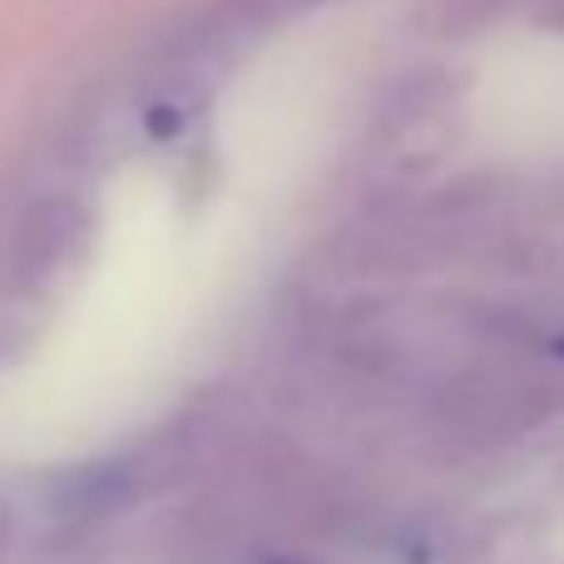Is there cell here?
Wrapping results in <instances>:
<instances>
[{"instance_id": "6da1fadb", "label": "cell", "mask_w": 564, "mask_h": 564, "mask_svg": "<svg viewBox=\"0 0 564 564\" xmlns=\"http://www.w3.org/2000/svg\"><path fill=\"white\" fill-rule=\"evenodd\" d=\"M79 234H85V208H79L75 198L55 194V198L30 204L25 218L15 224V238H10V273L20 282L50 278L69 253H75Z\"/></svg>"}, {"instance_id": "7a4b0ae2", "label": "cell", "mask_w": 564, "mask_h": 564, "mask_svg": "<svg viewBox=\"0 0 564 564\" xmlns=\"http://www.w3.org/2000/svg\"><path fill=\"white\" fill-rule=\"evenodd\" d=\"M327 6V0H218V10L208 15L204 35L214 45H243V40H258L268 30L297 20L302 10Z\"/></svg>"}, {"instance_id": "3957f363", "label": "cell", "mask_w": 564, "mask_h": 564, "mask_svg": "<svg viewBox=\"0 0 564 564\" xmlns=\"http://www.w3.org/2000/svg\"><path fill=\"white\" fill-rule=\"evenodd\" d=\"M129 496H134V480H129V470L95 466V470H79V476L69 480V490H59V496H55V506H59V516L105 520L109 510L129 506Z\"/></svg>"}, {"instance_id": "277c9868", "label": "cell", "mask_w": 564, "mask_h": 564, "mask_svg": "<svg viewBox=\"0 0 564 564\" xmlns=\"http://www.w3.org/2000/svg\"><path fill=\"white\" fill-rule=\"evenodd\" d=\"M258 564H307V560H292V555H268V560H258Z\"/></svg>"}]
</instances>
